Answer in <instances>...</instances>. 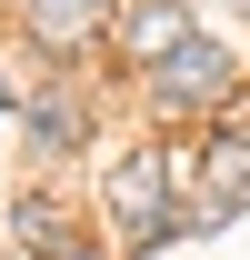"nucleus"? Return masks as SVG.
Instances as JSON below:
<instances>
[{"mask_svg": "<svg viewBox=\"0 0 250 260\" xmlns=\"http://www.w3.org/2000/svg\"><path fill=\"white\" fill-rule=\"evenodd\" d=\"M160 190H170V150H140V160H120V180H110V220L140 240V250H160L170 240V210H160Z\"/></svg>", "mask_w": 250, "mask_h": 260, "instance_id": "obj_1", "label": "nucleus"}, {"mask_svg": "<svg viewBox=\"0 0 250 260\" xmlns=\"http://www.w3.org/2000/svg\"><path fill=\"white\" fill-rule=\"evenodd\" d=\"M20 20H30L40 50H90L110 30V0H20Z\"/></svg>", "mask_w": 250, "mask_h": 260, "instance_id": "obj_2", "label": "nucleus"}, {"mask_svg": "<svg viewBox=\"0 0 250 260\" xmlns=\"http://www.w3.org/2000/svg\"><path fill=\"white\" fill-rule=\"evenodd\" d=\"M160 100H220L230 90V50H210V40H190V50H170V60L150 70Z\"/></svg>", "mask_w": 250, "mask_h": 260, "instance_id": "obj_3", "label": "nucleus"}, {"mask_svg": "<svg viewBox=\"0 0 250 260\" xmlns=\"http://www.w3.org/2000/svg\"><path fill=\"white\" fill-rule=\"evenodd\" d=\"M120 40H130V50H140V60H170V50H190V40H200V30H190V10H180V0H150V10H130V20H120Z\"/></svg>", "mask_w": 250, "mask_h": 260, "instance_id": "obj_4", "label": "nucleus"}, {"mask_svg": "<svg viewBox=\"0 0 250 260\" xmlns=\"http://www.w3.org/2000/svg\"><path fill=\"white\" fill-rule=\"evenodd\" d=\"M30 140L40 150H70V140H80V110H70V100H30Z\"/></svg>", "mask_w": 250, "mask_h": 260, "instance_id": "obj_5", "label": "nucleus"}, {"mask_svg": "<svg viewBox=\"0 0 250 260\" xmlns=\"http://www.w3.org/2000/svg\"><path fill=\"white\" fill-rule=\"evenodd\" d=\"M10 230H20V250H60V210H50V200H20Z\"/></svg>", "mask_w": 250, "mask_h": 260, "instance_id": "obj_6", "label": "nucleus"}]
</instances>
